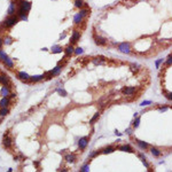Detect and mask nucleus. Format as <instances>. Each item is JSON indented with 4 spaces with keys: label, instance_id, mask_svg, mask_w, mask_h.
I'll list each match as a JSON object with an SVG mask.
<instances>
[{
    "label": "nucleus",
    "instance_id": "f257e3e1",
    "mask_svg": "<svg viewBox=\"0 0 172 172\" xmlns=\"http://www.w3.org/2000/svg\"><path fill=\"white\" fill-rule=\"evenodd\" d=\"M19 22V16L16 15H11V16H8L7 19L5 20L4 22V25L6 28H11V26H14L16 23Z\"/></svg>",
    "mask_w": 172,
    "mask_h": 172
},
{
    "label": "nucleus",
    "instance_id": "f03ea898",
    "mask_svg": "<svg viewBox=\"0 0 172 172\" xmlns=\"http://www.w3.org/2000/svg\"><path fill=\"white\" fill-rule=\"evenodd\" d=\"M118 49H119V52L124 53V54H129L131 52V47H130L129 43H120L118 45Z\"/></svg>",
    "mask_w": 172,
    "mask_h": 172
},
{
    "label": "nucleus",
    "instance_id": "7ed1b4c3",
    "mask_svg": "<svg viewBox=\"0 0 172 172\" xmlns=\"http://www.w3.org/2000/svg\"><path fill=\"white\" fill-rule=\"evenodd\" d=\"M135 92H137V87H134V86H131V87H123V88H122V93L125 94V95H133Z\"/></svg>",
    "mask_w": 172,
    "mask_h": 172
},
{
    "label": "nucleus",
    "instance_id": "20e7f679",
    "mask_svg": "<svg viewBox=\"0 0 172 172\" xmlns=\"http://www.w3.org/2000/svg\"><path fill=\"white\" fill-rule=\"evenodd\" d=\"M31 2H29V1H25V0H20V6L19 7L23 8L25 11H30L31 9Z\"/></svg>",
    "mask_w": 172,
    "mask_h": 172
},
{
    "label": "nucleus",
    "instance_id": "39448f33",
    "mask_svg": "<svg viewBox=\"0 0 172 172\" xmlns=\"http://www.w3.org/2000/svg\"><path fill=\"white\" fill-rule=\"evenodd\" d=\"M88 145V137H83V138L79 139L78 141V146L80 149H85Z\"/></svg>",
    "mask_w": 172,
    "mask_h": 172
},
{
    "label": "nucleus",
    "instance_id": "423d86ee",
    "mask_svg": "<svg viewBox=\"0 0 172 172\" xmlns=\"http://www.w3.org/2000/svg\"><path fill=\"white\" fill-rule=\"evenodd\" d=\"M94 41H95V44L99 46H103L107 44V39L101 36H94Z\"/></svg>",
    "mask_w": 172,
    "mask_h": 172
},
{
    "label": "nucleus",
    "instance_id": "0eeeda50",
    "mask_svg": "<svg viewBox=\"0 0 172 172\" xmlns=\"http://www.w3.org/2000/svg\"><path fill=\"white\" fill-rule=\"evenodd\" d=\"M79 38H80V32H79L78 30H75L72 32V36H71V40H70L71 45H72V44H76V43L79 40Z\"/></svg>",
    "mask_w": 172,
    "mask_h": 172
},
{
    "label": "nucleus",
    "instance_id": "6e6552de",
    "mask_svg": "<svg viewBox=\"0 0 172 172\" xmlns=\"http://www.w3.org/2000/svg\"><path fill=\"white\" fill-rule=\"evenodd\" d=\"M16 13V7H15V2L14 1H11V4H9V7H8V9H7V14L9 16H11V15H14Z\"/></svg>",
    "mask_w": 172,
    "mask_h": 172
},
{
    "label": "nucleus",
    "instance_id": "1a4fd4ad",
    "mask_svg": "<svg viewBox=\"0 0 172 172\" xmlns=\"http://www.w3.org/2000/svg\"><path fill=\"white\" fill-rule=\"evenodd\" d=\"M61 70H62V67L61 65H56L55 68H53V70H51L48 72V75L49 76H57V75H60V72H61Z\"/></svg>",
    "mask_w": 172,
    "mask_h": 172
},
{
    "label": "nucleus",
    "instance_id": "9d476101",
    "mask_svg": "<svg viewBox=\"0 0 172 172\" xmlns=\"http://www.w3.org/2000/svg\"><path fill=\"white\" fill-rule=\"evenodd\" d=\"M0 94H1L2 97H9V95H11V90H9V87H8V86H2V88L0 91Z\"/></svg>",
    "mask_w": 172,
    "mask_h": 172
},
{
    "label": "nucleus",
    "instance_id": "9b49d317",
    "mask_svg": "<svg viewBox=\"0 0 172 172\" xmlns=\"http://www.w3.org/2000/svg\"><path fill=\"white\" fill-rule=\"evenodd\" d=\"M17 77H19L21 80H24V82H25V80H29V79L31 78L25 71H19V72H17Z\"/></svg>",
    "mask_w": 172,
    "mask_h": 172
},
{
    "label": "nucleus",
    "instance_id": "f8f14e48",
    "mask_svg": "<svg viewBox=\"0 0 172 172\" xmlns=\"http://www.w3.org/2000/svg\"><path fill=\"white\" fill-rule=\"evenodd\" d=\"M64 54L65 56H71L72 54H75V48L72 47V45H69L64 48Z\"/></svg>",
    "mask_w": 172,
    "mask_h": 172
},
{
    "label": "nucleus",
    "instance_id": "ddd939ff",
    "mask_svg": "<svg viewBox=\"0 0 172 172\" xmlns=\"http://www.w3.org/2000/svg\"><path fill=\"white\" fill-rule=\"evenodd\" d=\"M83 19H84V16H83L80 13H77V14H75V16H74V23H75V24H79V23L83 21Z\"/></svg>",
    "mask_w": 172,
    "mask_h": 172
},
{
    "label": "nucleus",
    "instance_id": "4468645a",
    "mask_svg": "<svg viewBox=\"0 0 172 172\" xmlns=\"http://www.w3.org/2000/svg\"><path fill=\"white\" fill-rule=\"evenodd\" d=\"M137 141V145H138L141 149H143V150H146V149H148V147H149V145L147 143V142H145V141H141V140H135Z\"/></svg>",
    "mask_w": 172,
    "mask_h": 172
},
{
    "label": "nucleus",
    "instance_id": "2eb2a0df",
    "mask_svg": "<svg viewBox=\"0 0 172 172\" xmlns=\"http://www.w3.org/2000/svg\"><path fill=\"white\" fill-rule=\"evenodd\" d=\"M118 149L122 150V151L133 153V149H132V147H131V146H129V145H123V146H119V147H118Z\"/></svg>",
    "mask_w": 172,
    "mask_h": 172
},
{
    "label": "nucleus",
    "instance_id": "dca6fc26",
    "mask_svg": "<svg viewBox=\"0 0 172 172\" xmlns=\"http://www.w3.org/2000/svg\"><path fill=\"white\" fill-rule=\"evenodd\" d=\"M9 103V99L7 97H2L1 100H0V108H6Z\"/></svg>",
    "mask_w": 172,
    "mask_h": 172
},
{
    "label": "nucleus",
    "instance_id": "f3484780",
    "mask_svg": "<svg viewBox=\"0 0 172 172\" xmlns=\"http://www.w3.org/2000/svg\"><path fill=\"white\" fill-rule=\"evenodd\" d=\"M51 51H52V53H54V54H59V53H62V51H64V49H62V47L59 45H54Z\"/></svg>",
    "mask_w": 172,
    "mask_h": 172
},
{
    "label": "nucleus",
    "instance_id": "a211bd4d",
    "mask_svg": "<svg viewBox=\"0 0 172 172\" xmlns=\"http://www.w3.org/2000/svg\"><path fill=\"white\" fill-rule=\"evenodd\" d=\"M44 78H45V75H36V76H32L30 79L31 82L36 83V82H39V80H43Z\"/></svg>",
    "mask_w": 172,
    "mask_h": 172
},
{
    "label": "nucleus",
    "instance_id": "6ab92c4d",
    "mask_svg": "<svg viewBox=\"0 0 172 172\" xmlns=\"http://www.w3.org/2000/svg\"><path fill=\"white\" fill-rule=\"evenodd\" d=\"M11 140L9 137H5L4 138V147L5 148H11Z\"/></svg>",
    "mask_w": 172,
    "mask_h": 172
},
{
    "label": "nucleus",
    "instance_id": "aec40b11",
    "mask_svg": "<svg viewBox=\"0 0 172 172\" xmlns=\"http://www.w3.org/2000/svg\"><path fill=\"white\" fill-rule=\"evenodd\" d=\"M4 63H5V65L8 67L9 69H13V68H14V62H13L11 59H9V57H7V59L4 61Z\"/></svg>",
    "mask_w": 172,
    "mask_h": 172
},
{
    "label": "nucleus",
    "instance_id": "412c9836",
    "mask_svg": "<svg viewBox=\"0 0 172 172\" xmlns=\"http://www.w3.org/2000/svg\"><path fill=\"white\" fill-rule=\"evenodd\" d=\"M112 151H115V148L112 146H109V147H106V148H103V149L101 150L102 154H111Z\"/></svg>",
    "mask_w": 172,
    "mask_h": 172
},
{
    "label": "nucleus",
    "instance_id": "4be33fe9",
    "mask_svg": "<svg viewBox=\"0 0 172 172\" xmlns=\"http://www.w3.org/2000/svg\"><path fill=\"white\" fill-rule=\"evenodd\" d=\"M65 161L69 162V163H74V162L76 161V155H74V154L67 155V156H65Z\"/></svg>",
    "mask_w": 172,
    "mask_h": 172
},
{
    "label": "nucleus",
    "instance_id": "5701e85b",
    "mask_svg": "<svg viewBox=\"0 0 172 172\" xmlns=\"http://www.w3.org/2000/svg\"><path fill=\"white\" fill-rule=\"evenodd\" d=\"M105 62H106L105 57H97V59L93 60V63L95 64V65H97V64H103Z\"/></svg>",
    "mask_w": 172,
    "mask_h": 172
},
{
    "label": "nucleus",
    "instance_id": "b1692460",
    "mask_svg": "<svg viewBox=\"0 0 172 172\" xmlns=\"http://www.w3.org/2000/svg\"><path fill=\"white\" fill-rule=\"evenodd\" d=\"M84 1L83 0H75V7L76 8H79V9H82L83 7H84Z\"/></svg>",
    "mask_w": 172,
    "mask_h": 172
},
{
    "label": "nucleus",
    "instance_id": "393cba45",
    "mask_svg": "<svg viewBox=\"0 0 172 172\" xmlns=\"http://www.w3.org/2000/svg\"><path fill=\"white\" fill-rule=\"evenodd\" d=\"M150 151H151V154H153L155 157H160V156H161V151L157 149V148H154V147H153V148L150 149Z\"/></svg>",
    "mask_w": 172,
    "mask_h": 172
},
{
    "label": "nucleus",
    "instance_id": "a878e982",
    "mask_svg": "<svg viewBox=\"0 0 172 172\" xmlns=\"http://www.w3.org/2000/svg\"><path fill=\"white\" fill-rule=\"evenodd\" d=\"M0 84H2L4 86H7L8 84V78L6 75H1V82H0Z\"/></svg>",
    "mask_w": 172,
    "mask_h": 172
},
{
    "label": "nucleus",
    "instance_id": "bb28decb",
    "mask_svg": "<svg viewBox=\"0 0 172 172\" xmlns=\"http://www.w3.org/2000/svg\"><path fill=\"white\" fill-rule=\"evenodd\" d=\"M56 92L60 94V95H62V97H67V95H68L67 92H65V90L61 88V87H57V88H56Z\"/></svg>",
    "mask_w": 172,
    "mask_h": 172
},
{
    "label": "nucleus",
    "instance_id": "cd10ccee",
    "mask_svg": "<svg viewBox=\"0 0 172 172\" xmlns=\"http://www.w3.org/2000/svg\"><path fill=\"white\" fill-rule=\"evenodd\" d=\"M7 57H8L7 54H6V53L2 51V49H0V61H5Z\"/></svg>",
    "mask_w": 172,
    "mask_h": 172
},
{
    "label": "nucleus",
    "instance_id": "c85d7f7f",
    "mask_svg": "<svg viewBox=\"0 0 172 172\" xmlns=\"http://www.w3.org/2000/svg\"><path fill=\"white\" fill-rule=\"evenodd\" d=\"M8 112H9V110L7 109V107L6 108H1L0 109V116H6V115H8Z\"/></svg>",
    "mask_w": 172,
    "mask_h": 172
},
{
    "label": "nucleus",
    "instance_id": "c756f323",
    "mask_svg": "<svg viewBox=\"0 0 172 172\" xmlns=\"http://www.w3.org/2000/svg\"><path fill=\"white\" fill-rule=\"evenodd\" d=\"M99 117H100V112H95V115H94V116L90 119V123H91V124H93L94 122H95V120H97V118H99Z\"/></svg>",
    "mask_w": 172,
    "mask_h": 172
},
{
    "label": "nucleus",
    "instance_id": "7c9ffc66",
    "mask_svg": "<svg viewBox=\"0 0 172 172\" xmlns=\"http://www.w3.org/2000/svg\"><path fill=\"white\" fill-rule=\"evenodd\" d=\"M4 44L5 45H11V44H13V39H11V37H6L4 40Z\"/></svg>",
    "mask_w": 172,
    "mask_h": 172
},
{
    "label": "nucleus",
    "instance_id": "2f4dec72",
    "mask_svg": "<svg viewBox=\"0 0 172 172\" xmlns=\"http://www.w3.org/2000/svg\"><path fill=\"white\" fill-rule=\"evenodd\" d=\"M80 172H90V165L85 164L82 169H80Z\"/></svg>",
    "mask_w": 172,
    "mask_h": 172
},
{
    "label": "nucleus",
    "instance_id": "473e14b6",
    "mask_svg": "<svg viewBox=\"0 0 172 172\" xmlns=\"http://www.w3.org/2000/svg\"><path fill=\"white\" fill-rule=\"evenodd\" d=\"M83 48L82 47H77V48H75V54L76 55H80V54H83Z\"/></svg>",
    "mask_w": 172,
    "mask_h": 172
},
{
    "label": "nucleus",
    "instance_id": "72a5a7b5",
    "mask_svg": "<svg viewBox=\"0 0 172 172\" xmlns=\"http://www.w3.org/2000/svg\"><path fill=\"white\" fill-rule=\"evenodd\" d=\"M165 63H166V65H171V64H172V54L168 56V59H166V61H165Z\"/></svg>",
    "mask_w": 172,
    "mask_h": 172
},
{
    "label": "nucleus",
    "instance_id": "f704fd0d",
    "mask_svg": "<svg viewBox=\"0 0 172 172\" xmlns=\"http://www.w3.org/2000/svg\"><path fill=\"white\" fill-rule=\"evenodd\" d=\"M139 124H140V118H139V117H135L134 123H133V127H138Z\"/></svg>",
    "mask_w": 172,
    "mask_h": 172
},
{
    "label": "nucleus",
    "instance_id": "c9c22d12",
    "mask_svg": "<svg viewBox=\"0 0 172 172\" xmlns=\"http://www.w3.org/2000/svg\"><path fill=\"white\" fill-rule=\"evenodd\" d=\"M88 11H88L87 8H85V9H83V8H82V9L79 11V13H80V14H82L83 16H86V15H87V13H88Z\"/></svg>",
    "mask_w": 172,
    "mask_h": 172
},
{
    "label": "nucleus",
    "instance_id": "e433bc0d",
    "mask_svg": "<svg viewBox=\"0 0 172 172\" xmlns=\"http://www.w3.org/2000/svg\"><path fill=\"white\" fill-rule=\"evenodd\" d=\"M161 63H163V59H160V60H157L156 62H155V65H156V68H157V69L160 68V65H161Z\"/></svg>",
    "mask_w": 172,
    "mask_h": 172
},
{
    "label": "nucleus",
    "instance_id": "4c0bfd02",
    "mask_svg": "<svg viewBox=\"0 0 172 172\" xmlns=\"http://www.w3.org/2000/svg\"><path fill=\"white\" fill-rule=\"evenodd\" d=\"M165 97H166L168 100H172V92H166V93H165Z\"/></svg>",
    "mask_w": 172,
    "mask_h": 172
},
{
    "label": "nucleus",
    "instance_id": "58836bf2",
    "mask_svg": "<svg viewBox=\"0 0 172 172\" xmlns=\"http://www.w3.org/2000/svg\"><path fill=\"white\" fill-rule=\"evenodd\" d=\"M149 105H151V101H142L141 103H140V106H141V107H145V106H149Z\"/></svg>",
    "mask_w": 172,
    "mask_h": 172
},
{
    "label": "nucleus",
    "instance_id": "ea45409f",
    "mask_svg": "<svg viewBox=\"0 0 172 172\" xmlns=\"http://www.w3.org/2000/svg\"><path fill=\"white\" fill-rule=\"evenodd\" d=\"M99 154H100V151H99V150H97V151H93V153H91L90 154V158H92V157H95L97 156V155H99Z\"/></svg>",
    "mask_w": 172,
    "mask_h": 172
},
{
    "label": "nucleus",
    "instance_id": "a19ab883",
    "mask_svg": "<svg viewBox=\"0 0 172 172\" xmlns=\"http://www.w3.org/2000/svg\"><path fill=\"white\" fill-rule=\"evenodd\" d=\"M139 157L141 158V161H142V162H147L146 157H145V155H143V154H139Z\"/></svg>",
    "mask_w": 172,
    "mask_h": 172
},
{
    "label": "nucleus",
    "instance_id": "79ce46f5",
    "mask_svg": "<svg viewBox=\"0 0 172 172\" xmlns=\"http://www.w3.org/2000/svg\"><path fill=\"white\" fill-rule=\"evenodd\" d=\"M168 110V107H161V108L158 109V111L160 112H163V111H166Z\"/></svg>",
    "mask_w": 172,
    "mask_h": 172
},
{
    "label": "nucleus",
    "instance_id": "37998d69",
    "mask_svg": "<svg viewBox=\"0 0 172 172\" xmlns=\"http://www.w3.org/2000/svg\"><path fill=\"white\" fill-rule=\"evenodd\" d=\"M2 45H4V39H1V38H0V49H1Z\"/></svg>",
    "mask_w": 172,
    "mask_h": 172
},
{
    "label": "nucleus",
    "instance_id": "c03bdc74",
    "mask_svg": "<svg viewBox=\"0 0 172 172\" xmlns=\"http://www.w3.org/2000/svg\"><path fill=\"white\" fill-rule=\"evenodd\" d=\"M64 38H65V33L61 34V36H60V40H62V39H64Z\"/></svg>",
    "mask_w": 172,
    "mask_h": 172
},
{
    "label": "nucleus",
    "instance_id": "a18cd8bd",
    "mask_svg": "<svg viewBox=\"0 0 172 172\" xmlns=\"http://www.w3.org/2000/svg\"><path fill=\"white\" fill-rule=\"evenodd\" d=\"M125 132H126L127 134H131V133H132V132H131V129H127V130H126Z\"/></svg>",
    "mask_w": 172,
    "mask_h": 172
},
{
    "label": "nucleus",
    "instance_id": "49530a36",
    "mask_svg": "<svg viewBox=\"0 0 172 172\" xmlns=\"http://www.w3.org/2000/svg\"><path fill=\"white\" fill-rule=\"evenodd\" d=\"M9 97H15L16 94H15V93H11V95H9Z\"/></svg>",
    "mask_w": 172,
    "mask_h": 172
},
{
    "label": "nucleus",
    "instance_id": "de8ad7c7",
    "mask_svg": "<svg viewBox=\"0 0 172 172\" xmlns=\"http://www.w3.org/2000/svg\"><path fill=\"white\" fill-rule=\"evenodd\" d=\"M115 133H116V135H122V133H119L118 131H115Z\"/></svg>",
    "mask_w": 172,
    "mask_h": 172
},
{
    "label": "nucleus",
    "instance_id": "09e8293b",
    "mask_svg": "<svg viewBox=\"0 0 172 172\" xmlns=\"http://www.w3.org/2000/svg\"><path fill=\"white\" fill-rule=\"evenodd\" d=\"M61 172H67V169H63V170H62Z\"/></svg>",
    "mask_w": 172,
    "mask_h": 172
},
{
    "label": "nucleus",
    "instance_id": "8fccbe9b",
    "mask_svg": "<svg viewBox=\"0 0 172 172\" xmlns=\"http://www.w3.org/2000/svg\"><path fill=\"white\" fill-rule=\"evenodd\" d=\"M8 172H13V169H9V170H8Z\"/></svg>",
    "mask_w": 172,
    "mask_h": 172
},
{
    "label": "nucleus",
    "instance_id": "3c124183",
    "mask_svg": "<svg viewBox=\"0 0 172 172\" xmlns=\"http://www.w3.org/2000/svg\"><path fill=\"white\" fill-rule=\"evenodd\" d=\"M0 82H1V75H0Z\"/></svg>",
    "mask_w": 172,
    "mask_h": 172
},
{
    "label": "nucleus",
    "instance_id": "603ef678",
    "mask_svg": "<svg viewBox=\"0 0 172 172\" xmlns=\"http://www.w3.org/2000/svg\"><path fill=\"white\" fill-rule=\"evenodd\" d=\"M147 172H150V171H147Z\"/></svg>",
    "mask_w": 172,
    "mask_h": 172
}]
</instances>
